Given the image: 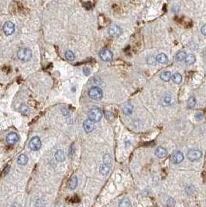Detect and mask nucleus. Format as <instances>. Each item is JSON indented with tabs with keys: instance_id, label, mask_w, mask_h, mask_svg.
Returning <instances> with one entry per match:
<instances>
[{
	"instance_id": "nucleus-1",
	"label": "nucleus",
	"mask_w": 206,
	"mask_h": 207,
	"mask_svg": "<svg viewBox=\"0 0 206 207\" xmlns=\"http://www.w3.org/2000/svg\"><path fill=\"white\" fill-rule=\"evenodd\" d=\"M17 57L23 62H26L31 59L32 52L29 48H26V47L20 48L17 52Z\"/></svg>"
},
{
	"instance_id": "nucleus-2",
	"label": "nucleus",
	"mask_w": 206,
	"mask_h": 207,
	"mask_svg": "<svg viewBox=\"0 0 206 207\" xmlns=\"http://www.w3.org/2000/svg\"><path fill=\"white\" fill-rule=\"evenodd\" d=\"M88 116L90 120H92L95 123V122H99L101 120V119L102 117V111L99 108H93L88 112Z\"/></svg>"
},
{
	"instance_id": "nucleus-3",
	"label": "nucleus",
	"mask_w": 206,
	"mask_h": 207,
	"mask_svg": "<svg viewBox=\"0 0 206 207\" xmlns=\"http://www.w3.org/2000/svg\"><path fill=\"white\" fill-rule=\"evenodd\" d=\"M88 96L94 100H100L103 96L102 90L99 87H92L88 91Z\"/></svg>"
},
{
	"instance_id": "nucleus-4",
	"label": "nucleus",
	"mask_w": 206,
	"mask_h": 207,
	"mask_svg": "<svg viewBox=\"0 0 206 207\" xmlns=\"http://www.w3.org/2000/svg\"><path fill=\"white\" fill-rule=\"evenodd\" d=\"M41 146H42V143H41V140L40 137H34L31 139V140L30 141V144H29V147L32 150H39L41 148Z\"/></svg>"
},
{
	"instance_id": "nucleus-5",
	"label": "nucleus",
	"mask_w": 206,
	"mask_h": 207,
	"mask_svg": "<svg viewBox=\"0 0 206 207\" xmlns=\"http://www.w3.org/2000/svg\"><path fill=\"white\" fill-rule=\"evenodd\" d=\"M202 156V153L199 150H191L188 153V158L191 161L199 160Z\"/></svg>"
},
{
	"instance_id": "nucleus-6",
	"label": "nucleus",
	"mask_w": 206,
	"mask_h": 207,
	"mask_svg": "<svg viewBox=\"0 0 206 207\" xmlns=\"http://www.w3.org/2000/svg\"><path fill=\"white\" fill-rule=\"evenodd\" d=\"M99 56L104 61H111L113 58V54L112 51H110L109 50H107V49L102 50L99 52Z\"/></svg>"
},
{
	"instance_id": "nucleus-7",
	"label": "nucleus",
	"mask_w": 206,
	"mask_h": 207,
	"mask_svg": "<svg viewBox=\"0 0 206 207\" xmlns=\"http://www.w3.org/2000/svg\"><path fill=\"white\" fill-rule=\"evenodd\" d=\"M2 30L4 31V34L6 36H10V35L12 34L15 31V25L14 23H12V22H6L5 24L3 25Z\"/></svg>"
},
{
	"instance_id": "nucleus-8",
	"label": "nucleus",
	"mask_w": 206,
	"mask_h": 207,
	"mask_svg": "<svg viewBox=\"0 0 206 207\" xmlns=\"http://www.w3.org/2000/svg\"><path fill=\"white\" fill-rule=\"evenodd\" d=\"M6 141L9 145H14L19 141V136L16 133H10L6 137Z\"/></svg>"
},
{
	"instance_id": "nucleus-9",
	"label": "nucleus",
	"mask_w": 206,
	"mask_h": 207,
	"mask_svg": "<svg viewBox=\"0 0 206 207\" xmlns=\"http://www.w3.org/2000/svg\"><path fill=\"white\" fill-rule=\"evenodd\" d=\"M109 34L113 37H118L122 34V30L119 26L113 25V26L109 27Z\"/></svg>"
},
{
	"instance_id": "nucleus-10",
	"label": "nucleus",
	"mask_w": 206,
	"mask_h": 207,
	"mask_svg": "<svg viewBox=\"0 0 206 207\" xmlns=\"http://www.w3.org/2000/svg\"><path fill=\"white\" fill-rule=\"evenodd\" d=\"M133 111V106L130 103H126L122 106V112L124 115L129 116L132 114Z\"/></svg>"
},
{
	"instance_id": "nucleus-11",
	"label": "nucleus",
	"mask_w": 206,
	"mask_h": 207,
	"mask_svg": "<svg viewBox=\"0 0 206 207\" xmlns=\"http://www.w3.org/2000/svg\"><path fill=\"white\" fill-rule=\"evenodd\" d=\"M184 160V154L180 152V151H177V152H175L171 158V161L174 164H180L181 162H182Z\"/></svg>"
},
{
	"instance_id": "nucleus-12",
	"label": "nucleus",
	"mask_w": 206,
	"mask_h": 207,
	"mask_svg": "<svg viewBox=\"0 0 206 207\" xmlns=\"http://www.w3.org/2000/svg\"><path fill=\"white\" fill-rule=\"evenodd\" d=\"M94 122L88 119H86L83 123V128L86 133H91L94 130Z\"/></svg>"
},
{
	"instance_id": "nucleus-13",
	"label": "nucleus",
	"mask_w": 206,
	"mask_h": 207,
	"mask_svg": "<svg viewBox=\"0 0 206 207\" xmlns=\"http://www.w3.org/2000/svg\"><path fill=\"white\" fill-rule=\"evenodd\" d=\"M167 150L162 147H159L157 148L156 150H155V155L157 157H158L159 158H163L167 156Z\"/></svg>"
},
{
	"instance_id": "nucleus-14",
	"label": "nucleus",
	"mask_w": 206,
	"mask_h": 207,
	"mask_svg": "<svg viewBox=\"0 0 206 207\" xmlns=\"http://www.w3.org/2000/svg\"><path fill=\"white\" fill-rule=\"evenodd\" d=\"M78 185V178L75 175H73L68 182V187L70 189H74Z\"/></svg>"
},
{
	"instance_id": "nucleus-15",
	"label": "nucleus",
	"mask_w": 206,
	"mask_h": 207,
	"mask_svg": "<svg viewBox=\"0 0 206 207\" xmlns=\"http://www.w3.org/2000/svg\"><path fill=\"white\" fill-rule=\"evenodd\" d=\"M55 158L58 161H64L65 160V154L62 150H58L55 153Z\"/></svg>"
},
{
	"instance_id": "nucleus-16",
	"label": "nucleus",
	"mask_w": 206,
	"mask_h": 207,
	"mask_svg": "<svg viewBox=\"0 0 206 207\" xmlns=\"http://www.w3.org/2000/svg\"><path fill=\"white\" fill-rule=\"evenodd\" d=\"M27 162H28V157H27V155H26L24 154H20L17 158V163L20 165H25L27 164Z\"/></svg>"
},
{
	"instance_id": "nucleus-17",
	"label": "nucleus",
	"mask_w": 206,
	"mask_h": 207,
	"mask_svg": "<svg viewBox=\"0 0 206 207\" xmlns=\"http://www.w3.org/2000/svg\"><path fill=\"white\" fill-rule=\"evenodd\" d=\"M156 59H157V61L160 64H166L167 63L168 61V58L167 57V55L165 54H158L157 57H156Z\"/></svg>"
},
{
	"instance_id": "nucleus-18",
	"label": "nucleus",
	"mask_w": 206,
	"mask_h": 207,
	"mask_svg": "<svg viewBox=\"0 0 206 207\" xmlns=\"http://www.w3.org/2000/svg\"><path fill=\"white\" fill-rule=\"evenodd\" d=\"M172 97L170 95H165L163 98H162V104L163 105H168L172 103Z\"/></svg>"
},
{
	"instance_id": "nucleus-19",
	"label": "nucleus",
	"mask_w": 206,
	"mask_h": 207,
	"mask_svg": "<svg viewBox=\"0 0 206 207\" xmlns=\"http://www.w3.org/2000/svg\"><path fill=\"white\" fill-rule=\"evenodd\" d=\"M160 79L163 81L167 82L171 80V74L170 71H163V73H161L160 75Z\"/></svg>"
},
{
	"instance_id": "nucleus-20",
	"label": "nucleus",
	"mask_w": 206,
	"mask_h": 207,
	"mask_svg": "<svg viewBox=\"0 0 206 207\" xmlns=\"http://www.w3.org/2000/svg\"><path fill=\"white\" fill-rule=\"evenodd\" d=\"M110 168H111L110 166H109V165H107V164H102L100 166L99 172H100V173H101L102 174L105 175V174H107L109 172Z\"/></svg>"
},
{
	"instance_id": "nucleus-21",
	"label": "nucleus",
	"mask_w": 206,
	"mask_h": 207,
	"mask_svg": "<svg viewBox=\"0 0 206 207\" xmlns=\"http://www.w3.org/2000/svg\"><path fill=\"white\" fill-rule=\"evenodd\" d=\"M196 61V58L195 56L193 54H188L186 57V59H185V61H186V64L188 65H192L194 64Z\"/></svg>"
},
{
	"instance_id": "nucleus-22",
	"label": "nucleus",
	"mask_w": 206,
	"mask_h": 207,
	"mask_svg": "<svg viewBox=\"0 0 206 207\" xmlns=\"http://www.w3.org/2000/svg\"><path fill=\"white\" fill-rule=\"evenodd\" d=\"M172 80L175 84H180L182 81V76L180 73H175L172 76Z\"/></svg>"
},
{
	"instance_id": "nucleus-23",
	"label": "nucleus",
	"mask_w": 206,
	"mask_h": 207,
	"mask_svg": "<svg viewBox=\"0 0 206 207\" xmlns=\"http://www.w3.org/2000/svg\"><path fill=\"white\" fill-rule=\"evenodd\" d=\"M186 57H187V54L184 51H179L176 56H175V59L177 61H185L186 59Z\"/></svg>"
},
{
	"instance_id": "nucleus-24",
	"label": "nucleus",
	"mask_w": 206,
	"mask_h": 207,
	"mask_svg": "<svg viewBox=\"0 0 206 207\" xmlns=\"http://www.w3.org/2000/svg\"><path fill=\"white\" fill-rule=\"evenodd\" d=\"M129 206H130V201L127 198L121 199L119 203V207H129Z\"/></svg>"
},
{
	"instance_id": "nucleus-25",
	"label": "nucleus",
	"mask_w": 206,
	"mask_h": 207,
	"mask_svg": "<svg viewBox=\"0 0 206 207\" xmlns=\"http://www.w3.org/2000/svg\"><path fill=\"white\" fill-rule=\"evenodd\" d=\"M103 164H105L112 167V158L109 154H105L103 156Z\"/></svg>"
},
{
	"instance_id": "nucleus-26",
	"label": "nucleus",
	"mask_w": 206,
	"mask_h": 207,
	"mask_svg": "<svg viewBox=\"0 0 206 207\" xmlns=\"http://www.w3.org/2000/svg\"><path fill=\"white\" fill-rule=\"evenodd\" d=\"M20 112L23 114V115H28L29 114V113H30V109H29V107L27 106V105H20Z\"/></svg>"
},
{
	"instance_id": "nucleus-27",
	"label": "nucleus",
	"mask_w": 206,
	"mask_h": 207,
	"mask_svg": "<svg viewBox=\"0 0 206 207\" xmlns=\"http://www.w3.org/2000/svg\"><path fill=\"white\" fill-rule=\"evenodd\" d=\"M65 58H66L67 60H68L70 61H72L74 60L75 57H74V53L72 51L68 50V51L65 52Z\"/></svg>"
},
{
	"instance_id": "nucleus-28",
	"label": "nucleus",
	"mask_w": 206,
	"mask_h": 207,
	"mask_svg": "<svg viewBox=\"0 0 206 207\" xmlns=\"http://www.w3.org/2000/svg\"><path fill=\"white\" fill-rule=\"evenodd\" d=\"M196 105V99L194 96H191L188 101V105L189 108H193Z\"/></svg>"
},
{
	"instance_id": "nucleus-29",
	"label": "nucleus",
	"mask_w": 206,
	"mask_h": 207,
	"mask_svg": "<svg viewBox=\"0 0 206 207\" xmlns=\"http://www.w3.org/2000/svg\"><path fill=\"white\" fill-rule=\"evenodd\" d=\"M156 61H157V59L154 58L153 56H149L148 59H147V63L149 64V65H154L156 64Z\"/></svg>"
},
{
	"instance_id": "nucleus-30",
	"label": "nucleus",
	"mask_w": 206,
	"mask_h": 207,
	"mask_svg": "<svg viewBox=\"0 0 206 207\" xmlns=\"http://www.w3.org/2000/svg\"><path fill=\"white\" fill-rule=\"evenodd\" d=\"M105 117L108 120H113V115L111 112L109 111H106L105 112Z\"/></svg>"
},
{
	"instance_id": "nucleus-31",
	"label": "nucleus",
	"mask_w": 206,
	"mask_h": 207,
	"mask_svg": "<svg viewBox=\"0 0 206 207\" xmlns=\"http://www.w3.org/2000/svg\"><path fill=\"white\" fill-rule=\"evenodd\" d=\"M167 205H168V206L170 207L174 206L175 202H174V200L172 198H169V199H168V200H167Z\"/></svg>"
},
{
	"instance_id": "nucleus-32",
	"label": "nucleus",
	"mask_w": 206,
	"mask_h": 207,
	"mask_svg": "<svg viewBox=\"0 0 206 207\" xmlns=\"http://www.w3.org/2000/svg\"><path fill=\"white\" fill-rule=\"evenodd\" d=\"M195 118L197 120H201V119H202V118H203V114H202V113H200V112H198V113H195Z\"/></svg>"
},
{
	"instance_id": "nucleus-33",
	"label": "nucleus",
	"mask_w": 206,
	"mask_h": 207,
	"mask_svg": "<svg viewBox=\"0 0 206 207\" xmlns=\"http://www.w3.org/2000/svg\"><path fill=\"white\" fill-rule=\"evenodd\" d=\"M83 73L85 75H88L90 73H91V71H90V69L88 68H83Z\"/></svg>"
},
{
	"instance_id": "nucleus-34",
	"label": "nucleus",
	"mask_w": 206,
	"mask_h": 207,
	"mask_svg": "<svg viewBox=\"0 0 206 207\" xmlns=\"http://www.w3.org/2000/svg\"><path fill=\"white\" fill-rule=\"evenodd\" d=\"M9 171H10V166L8 165V166H6V167L4 168V170H3V172H2V175H3V176L6 175L7 173L9 172Z\"/></svg>"
},
{
	"instance_id": "nucleus-35",
	"label": "nucleus",
	"mask_w": 206,
	"mask_h": 207,
	"mask_svg": "<svg viewBox=\"0 0 206 207\" xmlns=\"http://www.w3.org/2000/svg\"><path fill=\"white\" fill-rule=\"evenodd\" d=\"M201 32H202V34L204 35V36H206V24L202 26V30H201Z\"/></svg>"
},
{
	"instance_id": "nucleus-36",
	"label": "nucleus",
	"mask_w": 206,
	"mask_h": 207,
	"mask_svg": "<svg viewBox=\"0 0 206 207\" xmlns=\"http://www.w3.org/2000/svg\"><path fill=\"white\" fill-rule=\"evenodd\" d=\"M12 207H20V206L19 204H17V203H13L12 205Z\"/></svg>"
},
{
	"instance_id": "nucleus-37",
	"label": "nucleus",
	"mask_w": 206,
	"mask_h": 207,
	"mask_svg": "<svg viewBox=\"0 0 206 207\" xmlns=\"http://www.w3.org/2000/svg\"><path fill=\"white\" fill-rule=\"evenodd\" d=\"M203 55H204V58H205V60L206 61V47L205 49L204 50V51H203Z\"/></svg>"
}]
</instances>
